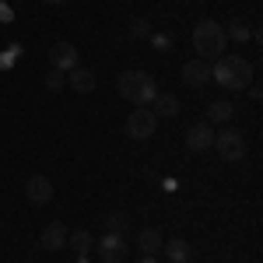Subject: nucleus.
Here are the masks:
<instances>
[{"label": "nucleus", "instance_id": "obj_1", "mask_svg": "<svg viewBox=\"0 0 263 263\" xmlns=\"http://www.w3.org/2000/svg\"><path fill=\"white\" fill-rule=\"evenodd\" d=\"M211 81H218L221 88H232V91H242L246 84H253V63L242 60V57H218L214 67H211Z\"/></svg>", "mask_w": 263, "mask_h": 263}, {"label": "nucleus", "instance_id": "obj_2", "mask_svg": "<svg viewBox=\"0 0 263 263\" xmlns=\"http://www.w3.org/2000/svg\"><path fill=\"white\" fill-rule=\"evenodd\" d=\"M224 46H228V39H224V28L218 25L214 18H203L197 21V28H193V49L200 53V60H218V57H224Z\"/></svg>", "mask_w": 263, "mask_h": 263}, {"label": "nucleus", "instance_id": "obj_3", "mask_svg": "<svg viewBox=\"0 0 263 263\" xmlns=\"http://www.w3.org/2000/svg\"><path fill=\"white\" fill-rule=\"evenodd\" d=\"M116 84H120V95H123V99H130L134 105H151L155 95H158L155 81H151L144 70H123Z\"/></svg>", "mask_w": 263, "mask_h": 263}, {"label": "nucleus", "instance_id": "obj_4", "mask_svg": "<svg viewBox=\"0 0 263 263\" xmlns=\"http://www.w3.org/2000/svg\"><path fill=\"white\" fill-rule=\"evenodd\" d=\"M155 126H158V116H155L147 105H137V109L126 116V134H130L134 141H147V137L155 134Z\"/></svg>", "mask_w": 263, "mask_h": 263}, {"label": "nucleus", "instance_id": "obj_5", "mask_svg": "<svg viewBox=\"0 0 263 263\" xmlns=\"http://www.w3.org/2000/svg\"><path fill=\"white\" fill-rule=\"evenodd\" d=\"M214 147H218V155H221L224 162H242L246 155V141L239 130H221V134H214Z\"/></svg>", "mask_w": 263, "mask_h": 263}, {"label": "nucleus", "instance_id": "obj_6", "mask_svg": "<svg viewBox=\"0 0 263 263\" xmlns=\"http://www.w3.org/2000/svg\"><path fill=\"white\" fill-rule=\"evenodd\" d=\"M95 249H99L102 263H123L126 260V242H123V235H116V232H105L99 242H95Z\"/></svg>", "mask_w": 263, "mask_h": 263}, {"label": "nucleus", "instance_id": "obj_7", "mask_svg": "<svg viewBox=\"0 0 263 263\" xmlns=\"http://www.w3.org/2000/svg\"><path fill=\"white\" fill-rule=\"evenodd\" d=\"M186 147H190V151H207V147H214V126H211V123H193V126L186 130Z\"/></svg>", "mask_w": 263, "mask_h": 263}, {"label": "nucleus", "instance_id": "obj_8", "mask_svg": "<svg viewBox=\"0 0 263 263\" xmlns=\"http://www.w3.org/2000/svg\"><path fill=\"white\" fill-rule=\"evenodd\" d=\"M49 60H53V67L57 70H74L78 67V49H74V42H57L53 49H49Z\"/></svg>", "mask_w": 263, "mask_h": 263}, {"label": "nucleus", "instance_id": "obj_9", "mask_svg": "<svg viewBox=\"0 0 263 263\" xmlns=\"http://www.w3.org/2000/svg\"><path fill=\"white\" fill-rule=\"evenodd\" d=\"M182 81L193 84V88H203L211 81V63L207 60H186L182 63Z\"/></svg>", "mask_w": 263, "mask_h": 263}, {"label": "nucleus", "instance_id": "obj_10", "mask_svg": "<svg viewBox=\"0 0 263 263\" xmlns=\"http://www.w3.org/2000/svg\"><path fill=\"white\" fill-rule=\"evenodd\" d=\"M25 197L32 203H49L53 200V182L46 179V176H32V179L25 182Z\"/></svg>", "mask_w": 263, "mask_h": 263}, {"label": "nucleus", "instance_id": "obj_11", "mask_svg": "<svg viewBox=\"0 0 263 263\" xmlns=\"http://www.w3.org/2000/svg\"><path fill=\"white\" fill-rule=\"evenodd\" d=\"M67 84H70L74 91L88 95V91H95V74H91L88 67H74V70H67Z\"/></svg>", "mask_w": 263, "mask_h": 263}, {"label": "nucleus", "instance_id": "obj_12", "mask_svg": "<svg viewBox=\"0 0 263 263\" xmlns=\"http://www.w3.org/2000/svg\"><path fill=\"white\" fill-rule=\"evenodd\" d=\"M67 235H70V232L63 228V221H49L42 228V246H46V249H63V246H67Z\"/></svg>", "mask_w": 263, "mask_h": 263}, {"label": "nucleus", "instance_id": "obj_13", "mask_svg": "<svg viewBox=\"0 0 263 263\" xmlns=\"http://www.w3.org/2000/svg\"><path fill=\"white\" fill-rule=\"evenodd\" d=\"M162 232H158V228H144L141 235H137V246H141V253L144 256H155V253H158V249H162Z\"/></svg>", "mask_w": 263, "mask_h": 263}, {"label": "nucleus", "instance_id": "obj_14", "mask_svg": "<svg viewBox=\"0 0 263 263\" xmlns=\"http://www.w3.org/2000/svg\"><path fill=\"white\" fill-rule=\"evenodd\" d=\"M232 116H235V105L232 102H211L207 105V120L211 123H232Z\"/></svg>", "mask_w": 263, "mask_h": 263}, {"label": "nucleus", "instance_id": "obj_15", "mask_svg": "<svg viewBox=\"0 0 263 263\" xmlns=\"http://www.w3.org/2000/svg\"><path fill=\"white\" fill-rule=\"evenodd\" d=\"M67 246H74V253H78V256H88V249L95 246V239H91V232L78 228L74 235H67Z\"/></svg>", "mask_w": 263, "mask_h": 263}, {"label": "nucleus", "instance_id": "obj_16", "mask_svg": "<svg viewBox=\"0 0 263 263\" xmlns=\"http://www.w3.org/2000/svg\"><path fill=\"white\" fill-rule=\"evenodd\" d=\"M151 105H155L151 112H158V116H176V112H179V99H176V95H155Z\"/></svg>", "mask_w": 263, "mask_h": 263}, {"label": "nucleus", "instance_id": "obj_17", "mask_svg": "<svg viewBox=\"0 0 263 263\" xmlns=\"http://www.w3.org/2000/svg\"><path fill=\"white\" fill-rule=\"evenodd\" d=\"M162 249L168 253V260H172V263H186V260H190V246L182 242V239H172V242H162Z\"/></svg>", "mask_w": 263, "mask_h": 263}, {"label": "nucleus", "instance_id": "obj_18", "mask_svg": "<svg viewBox=\"0 0 263 263\" xmlns=\"http://www.w3.org/2000/svg\"><path fill=\"white\" fill-rule=\"evenodd\" d=\"M224 39L246 42V39H253V28H249L246 21H228V28H224Z\"/></svg>", "mask_w": 263, "mask_h": 263}, {"label": "nucleus", "instance_id": "obj_19", "mask_svg": "<svg viewBox=\"0 0 263 263\" xmlns=\"http://www.w3.org/2000/svg\"><path fill=\"white\" fill-rule=\"evenodd\" d=\"M63 84H67V74H63V70H57V67H53V70H49V74H46V88H49V91H60Z\"/></svg>", "mask_w": 263, "mask_h": 263}, {"label": "nucleus", "instance_id": "obj_20", "mask_svg": "<svg viewBox=\"0 0 263 263\" xmlns=\"http://www.w3.org/2000/svg\"><path fill=\"white\" fill-rule=\"evenodd\" d=\"M130 35H134V39H147V35H151V25L144 18H134L130 21Z\"/></svg>", "mask_w": 263, "mask_h": 263}, {"label": "nucleus", "instance_id": "obj_21", "mask_svg": "<svg viewBox=\"0 0 263 263\" xmlns=\"http://www.w3.org/2000/svg\"><path fill=\"white\" fill-rule=\"evenodd\" d=\"M123 224H126L123 214H109V218H105V228H109V232H116V235H123Z\"/></svg>", "mask_w": 263, "mask_h": 263}, {"label": "nucleus", "instance_id": "obj_22", "mask_svg": "<svg viewBox=\"0 0 263 263\" xmlns=\"http://www.w3.org/2000/svg\"><path fill=\"white\" fill-rule=\"evenodd\" d=\"M0 21H11V11H7L4 4H0Z\"/></svg>", "mask_w": 263, "mask_h": 263}, {"label": "nucleus", "instance_id": "obj_23", "mask_svg": "<svg viewBox=\"0 0 263 263\" xmlns=\"http://www.w3.org/2000/svg\"><path fill=\"white\" fill-rule=\"evenodd\" d=\"M74 263H95V260H88V256H78V260H74Z\"/></svg>", "mask_w": 263, "mask_h": 263}, {"label": "nucleus", "instance_id": "obj_24", "mask_svg": "<svg viewBox=\"0 0 263 263\" xmlns=\"http://www.w3.org/2000/svg\"><path fill=\"white\" fill-rule=\"evenodd\" d=\"M141 263H155V260H151V256H144V260H141Z\"/></svg>", "mask_w": 263, "mask_h": 263}, {"label": "nucleus", "instance_id": "obj_25", "mask_svg": "<svg viewBox=\"0 0 263 263\" xmlns=\"http://www.w3.org/2000/svg\"><path fill=\"white\" fill-rule=\"evenodd\" d=\"M46 4H63V0H46Z\"/></svg>", "mask_w": 263, "mask_h": 263}, {"label": "nucleus", "instance_id": "obj_26", "mask_svg": "<svg viewBox=\"0 0 263 263\" xmlns=\"http://www.w3.org/2000/svg\"><path fill=\"white\" fill-rule=\"evenodd\" d=\"M186 263H190V260H186Z\"/></svg>", "mask_w": 263, "mask_h": 263}]
</instances>
